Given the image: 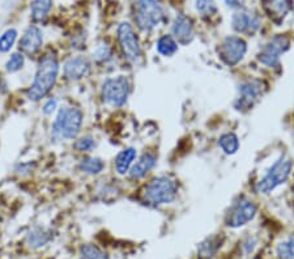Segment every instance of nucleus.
Wrapping results in <instances>:
<instances>
[{
  "instance_id": "f257e3e1",
  "label": "nucleus",
  "mask_w": 294,
  "mask_h": 259,
  "mask_svg": "<svg viewBox=\"0 0 294 259\" xmlns=\"http://www.w3.org/2000/svg\"><path fill=\"white\" fill-rule=\"evenodd\" d=\"M59 60L57 55L46 54L39 59L34 79L26 91V98L32 102L42 101L47 97L57 84L59 76Z\"/></svg>"
},
{
  "instance_id": "f03ea898",
  "label": "nucleus",
  "mask_w": 294,
  "mask_h": 259,
  "mask_svg": "<svg viewBox=\"0 0 294 259\" xmlns=\"http://www.w3.org/2000/svg\"><path fill=\"white\" fill-rule=\"evenodd\" d=\"M84 114L79 108L64 106L59 109L51 126V135L58 140L75 139L81 131Z\"/></svg>"
},
{
  "instance_id": "7ed1b4c3",
  "label": "nucleus",
  "mask_w": 294,
  "mask_h": 259,
  "mask_svg": "<svg viewBox=\"0 0 294 259\" xmlns=\"http://www.w3.org/2000/svg\"><path fill=\"white\" fill-rule=\"evenodd\" d=\"M133 16L141 32H151L161 24L165 17L162 0H135Z\"/></svg>"
},
{
  "instance_id": "20e7f679",
  "label": "nucleus",
  "mask_w": 294,
  "mask_h": 259,
  "mask_svg": "<svg viewBox=\"0 0 294 259\" xmlns=\"http://www.w3.org/2000/svg\"><path fill=\"white\" fill-rule=\"evenodd\" d=\"M178 194L177 181L168 176L156 177L146 185L144 190V200L149 204L161 205L168 204L175 199Z\"/></svg>"
},
{
  "instance_id": "39448f33",
  "label": "nucleus",
  "mask_w": 294,
  "mask_h": 259,
  "mask_svg": "<svg viewBox=\"0 0 294 259\" xmlns=\"http://www.w3.org/2000/svg\"><path fill=\"white\" fill-rule=\"evenodd\" d=\"M293 164L289 158L281 156L277 161L269 167L267 174L256 185V191L259 194H271L278 186L284 185L290 177Z\"/></svg>"
},
{
  "instance_id": "423d86ee",
  "label": "nucleus",
  "mask_w": 294,
  "mask_h": 259,
  "mask_svg": "<svg viewBox=\"0 0 294 259\" xmlns=\"http://www.w3.org/2000/svg\"><path fill=\"white\" fill-rule=\"evenodd\" d=\"M118 44L122 50L124 59L132 66H139L142 60V51L140 41L132 25L128 22H122L118 26Z\"/></svg>"
},
{
  "instance_id": "0eeeda50",
  "label": "nucleus",
  "mask_w": 294,
  "mask_h": 259,
  "mask_svg": "<svg viewBox=\"0 0 294 259\" xmlns=\"http://www.w3.org/2000/svg\"><path fill=\"white\" fill-rule=\"evenodd\" d=\"M131 93V82L126 76L109 77L104 81L101 96L105 104L120 108L127 102Z\"/></svg>"
},
{
  "instance_id": "6e6552de",
  "label": "nucleus",
  "mask_w": 294,
  "mask_h": 259,
  "mask_svg": "<svg viewBox=\"0 0 294 259\" xmlns=\"http://www.w3.org/2000/svg\"><path fill=\"white\" fill-rule=\"evenodd\" d=\"M289 44L290 42L285 35H275L263 46L259 55H258V60L263 66L268 67V68H275L280 63L281 55L289 49Z\"/></svg>"
},
{
  "instance_id": "1a4fd4ad",
  "label": "nucleus",
  "mask_w": 294,
  "mask_h": 259,
  "mask_svg": "<svg viewBox=\"0 0 294 259\" xmlns=\"http://www.w3.org/2000/svg\"><path fill=\"white\" fill-rule=\"evenodd\" d=\"M247 53V44L243 38L238 35H229L222 41L218 54L226 66H237Z\"/></svg>"
},
{
  "instance_id": "9d476101",
  "label": "nucleus",
  "mask_w": 294,
  "mask_h": 259,
  "mask_svg": "<svg viewBox=\"0 0 294 259\" xmlns=\"http://www.w3.org/2000/svg\"><path fill=\"white\" fill-rule=\"evenodd\" d=\"M258 213V205L250 199H240L231 208L226 218V225L230 228H240L254 220Z\"/></svg>"
},
{
  "instance_id": "9b49d317",
  "label": "nucleus",
  "mask_w": 294,
  "mask_h": 259,
  "mask_svg": "<svg viewBox=\"0 0 294 259\" xmlns=\"http://www.w3.org/2000/svg\"><path fill=\"white\" fill-rule=\"evenodd\" d=\"M231 26L240 34H255L262 26V20L256 12L239 11L231 17Z\"/></svg>"
},
{
  "instance_id": "f8f14e48",
  "label": "nucleus",
  "mask_w": 294,
  "mask_h": 259,
  "mask_svg": "<svg viewBox=\"0 0 294 259\" xmlns=\"http://www.w3.org/2000/svg\"><path fill=\"white\" fill-rule=\"evenodd\" d=\"M263 92V82L260 80H249L239 85V97L235 102L237 110H249Z\"/></svg>"
},
{
  "instance_id": "ddd939ff",
  "label": "nucleus",
  "mask_w": 294,
  "mask_h": 259,
  "mask_svg": "<svg viewBox=\"0 0 294 259\" xmlns=\"http://www.w3.org/2000/svg\"><path fill=\"white\" fill-rule=\"evenodd\" d=\"M90 62L85 57H72L66 60L63 64V73L71 81H79L84 79L90 72Z\"/></svg>"
},
{
  "instance_id": "4468645a",
  "label": "nucleus",
  "mask_w": 294,
  "mask_h": 259,
  "mask_svg": "<svg viewBox=\"0 0 294 259\" xmlns=\"http://www.w3.org/2000/svg\"><path fill=\"white\" fill-rule=\"evenodd\" d=\"M42 46H43V34H42L41 29L37 26H29L20 39L21 53L22 54L25 53L28 55H34L41 50Z\"/></svg>"
},
{
  "instance_id": "2eb2a0df",
  "label": "nucleus",
  "mask_w": 294,
  "mask_h": 259,
  "mask_svg": "<svg viewBox=\"0 0 294 259\" xmlns=\"http://www.w3.org/2000/svg\"><path fill=\"white\" fill-rule=\"evenodd\" d=\"M171 30H173L174 39L177 42H179V44L187 45L193 39L192 21L186 15L180 13V15H178L175 17L174 22H173V26H171Z\"/></svg>"
},
{
  "instance_id": "dca6fc26",
  "label": "nucleus",
  "mask_w": 294,
  "mask_h": 259,
  "mask_svg": "<svg viewBox=\"0 0 294 259\" xmlns=\"http://www.w3.org/2000/svg\"><path fill=\"white\" fill-rule=\"evenodd\" d=\"M156 162H157V157H156L153 153H149V152L148 153H144V155L131 166L130 171H128L130 178L131 180H141V178H144L146 174L155 167Z\"/></svg>"
},
{
  "instance_id": "f3484780",
  "label": "nucleus",
  "mask_w": 294,
  "mask_h": 259,
  "mask_svg": "<svg viewBox=\"0 0 294 259\" xmlns=\"http://www.w3.org/2000/svg\"><path fill=\"white\" fill-rule=\"evenodd\" d=\"M222 242H224V237L222 236H212L203 241L198 246V256L200 259H211L217 254L218 249L221 247Z\"/></svg>"
},
{
  "instance_id": "a211bd4d",
  "label": "nucleus",
  "mask_w": 294,
  "mask_h": 259,
  "mask_svg": "<svg viewBox=\"0 0 294 259\" xmlns=\"http://www.w3.org/2000/svg\"><path fill=\"white\" fill-rule=\"evenodd\" d=\"M137 156L136 149L130 147V148L123 149L122 152H119L115 158V169H117L118 174L120 176H124L130 171L131 166L133 165V161Z\"/></svg>"
},
{
  "instance_id": "6ab92c4d",
  "label": "nucleus",
  "mask_w": 294,
  "mask_h": 259,
  "mask_svg": "<svg viewBox=\"0 0 294 259\" xmlns=\"http://www.w3.org/2000/svg\"><path fill=\"white\" fill-rule=\"evenodd\" d=\"M264 8L271 17L275 20L284 19L285 15L290 11V0H263Z\"/></svg>"
},
{
  "instance_id": "aec40b11",
  "label": "nucleus",
  "mask_w": 294,
  "mask_h": 259,
  "mask_svg": "<svg viewBox=\"0 0 294 259\" xmlns=\"http://www.w3.org/2000/svg\"><path fill=\"white\" fill-rule=\"evenodd\" d=\"M53 238V234L46 228H34L30 233L28 234L26 242L32 249H38V247L44 246L46 243L50 242Z\"/></svg>"
},
{
  "instance_id": "412c9836",
  "label": "nucleus",
  "mask_w": 294,
  "mask_h": 259,
  "mask_svg": "<svg viewBox=\"0 0 294 259\" xmlns=\"http://www.w3.org/2000/svg\"><path fill=\"white\" fill-rule=\"evenodd\" d=\"M80 170L88 176H98L105 169V162L100 157H85L80 161Z\"/></svg>"
},
{
  "instance_id": "4be33fe9",
  "label": "nucleus",
  "mask_w": 294,
  "mask_h": 259,
  "mask_svg": "<svg viewBox=\"0 0 294 259\" xmlns=\"http://www.w3.org/2000/svg\"><path fill=\"white\" fill-rule=\"evenodd\" d=\"M53 8V0H33L30 11L34 21H43Z\"/></svg>"
},
{
  "instance_id": "5701e85b",
  "label": "nucleus",
  "mask_w": 294,
  "mask_h": 259,
  "mask_svg": "<svg viewBox=\"0 0 294 259\" xmlns=\"http://www.w3.org/2000/svg\"><path fill=\"white\" fill-rule=\"evenodd\" d=\"M156 49L164 57H171L178 51V42L171 35H161L158 38L157 44H156Z\"/></svg>"
},
{
  "instance_id": "b1692460",
  "label": "nucleus",
  "mask_w": 294,
  "mask_h": 259,
  "mask_svg": "<svg viewBox=\"0 0 294 259\" xmlns=\"http://www.w3.org/2000/svg\"><path fill=\"white\" fill-rule=\"evenodd\" d=\"M218 146L226 155H234L235 152L239 149V140H238V136L235 134L226 133L220 136Z\"/></svg>"
},
{
  "instance_id": "393cba45",
  "label": "nucleus",
  "mask_w": 294,
  "mask_h": 259,
  "mask_svg": "<svg viewBox=\"0 0 294 259\" xmlns=\"http://www.w3.org/2000/svg\"><path fill=\"white\" fill-rule=\"evenodd\" d=\"M80 259H109V255L97 245L86 243L80 249Z\"/></svg>"
},
{
  "instance_id": "a878e982",
  "label": "nucleus",
  "mask_w": 294,
  "mask_h": 259,
  "mask_svg": "<svg viewBox=\"0 0 294 259\" xmlns=\"http://www.w3.org/2000/svg\"><path fill=\"white\" fill-rule=\"evenodd\" d=\"M17 30L15 28L7 29L3 34L0 35V53L2 54H6V53H10L11 49L15 46L17 41Z\"/></svg>"
},
{
  "instance_id": "bb28decb",
  "label": "nucleus",
  "mask_w": 294,
  "mask_h": 259,
  "mask_svg": "<svg viewBox=\"0 0 294 259\" xmlns=\"http://www.w3.org/2000/svg\"><path fill=\"white\" fill-rule=\"evenodd\" d=\"M24 66H25V57L22 53L17 51V53L11 54V57L6 62V71L8 73H16L21 71Z\"/></svg>"
},
{
  "instance_id": "cd10ccee",
  "label": "nucleus",
  "mask_w": 294,
  "mask_h": 259,
  "mask_svg": "<svg viewBox=\"0 0 294 259\" xmlns=\"http://www.w3.org/2000/svg\"><path fill=\"white\" fill-rule=\"evenodd\" d=\"M114 51L109 44H101L98 45L97 49L93 51V59L97 63H108L109 60L113 59Z\"/></svg>"
},
{
  "instance_id": "c85d7f7f",
  "label": "nucleus",
  "mask_w": 294,
  "mask_h": 259,
  "mask_svg": "<svg viewBox=\"0 0 294 259\" xmlns=\"http://www.w3.org/2000/svg\"><path fill=\"white\" fill-rule=\"evenodd\" d=\"M276 253L280 259H294V234L278 245Z\"/></svg>"
},
{
  "instance_id": "c756f323",
  "label": "nucleus",
  "mask_w": 294,
  "mask_h": 259,
  "mask_svg": "<svg viewBox=\"0 0 294 259\" xmlns=\"http://www.w3.org/2000/svg\"><path fill=\"white\" fill-rule=\"evenodd\" d=\"M73 148L76 149L77 152H81V153H86V152H92L95 148V140L93 136L86 135L82 136L80 139H77L73 144Z\"/></svg>"
},
{
  "instance_id": "7c9ffc66",
  "label": "nucleus",
  "mask_w": 294,
  "mask_h": 259,
  "mask_svg": "<svg viewBox=\"0 0 294 259\" xmlns=\"http://www.w3.org/2000/svg\"><path fill=\"white\" fill-rule=\"evenodd\" d=\"M195 8L204 16H211L217 11L215 0H195Z\"/></svg>"
},
{
  "instance_id": "2f4dec72",
  "label": "nucleus",
  "mask_w": 294,
  "mask_h": 259,
  "mask_svg": "<svg viewBox=\"0 0 294 259\" xmlns=\"http://www.w3.org/2000/svg\"><path fill=\"white\" fill-rule=\"evenodd\" d=\"M57 109H58V100L55 97H51L44 101L43 108H42V113L48 117V115H53V113H54Z\"/></svg>"
},
{
  "instance_id": "473e14b6",
  "label": "nucleus",
  "mask_w": 294,
  "mask_h": 259,
  "mask_svg": "<svg viewBox=\"0 0 294 259\" xmlns=\"http://www.w3.org/2000/svg\"><path fill=\"white\" fill-rule=\"evenodd\" d=\"M15 171L19 176H28V174H30L33 171L32 162H20L16 166V169H15Z\"/></svg>"
},
{
  "instance_id": "72a5a7b5",
  "label": "nucleus",
  "mask_w": 294,
  "mask_h": 259,
  "mask_svg": "<svg viewBox=\"0 0 294 259\" xmlns=\"http://www.w3.org/2000/svg\"><path fill=\"white\" fill-rule=\"evenodd\" d=\"M225 3H226L228 7H230V8H237V10H239V8L243 7L244 0H225Z\"/></svg>"
}]
</instances>
